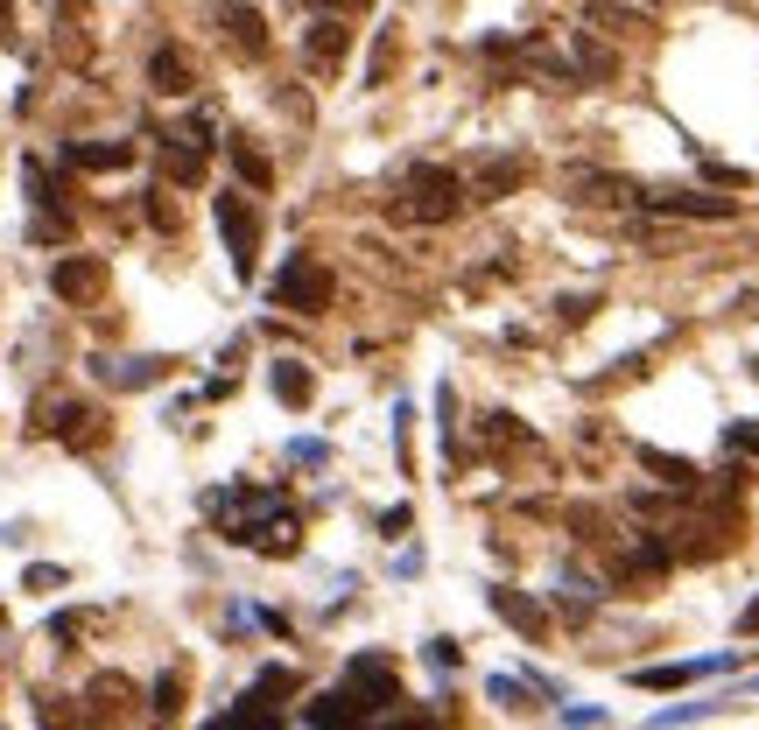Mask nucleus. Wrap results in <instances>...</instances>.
I'll return each mask as SVG.
<instances>
[{
    "label": "nucleus",
    "instance_id": "1",
    "mask_svg": "<svg viewBox=\"0 0 759 730\" xmlns=\"http://www.w3.org/2000/svg\"><path fill=\"white\" fill-rule=\"evenodd\" d=\"M387 211L402 225H423V233H443V225H458L471 211V183L458 176L450 162H408L402 176L387 190Z\"/></svg>",
    "mask_w": 759,
    "mask_h": 730
},
{
    "label": "nucleus",
    "instance_id": "2",
    "mask_svg": "<svg viewBox=\"0 0 759 730\" xmlns=\"http://www.w3.org/2000/svg\"><path fill=\"white\" fill-rule=\"evenodd\" d=\"M268 302H275V310H289V316H331L338 310V275L324 267L317 246H296V254L275 267Z\"/></svg>",
    "mask_w": 759,
    "mask_h": 730
},
{
    "label": "nucleus",
    "instance_id": "3",
    "mask_svg": "<svg viewBox=\"0 0 759 730\" xmlns=\"http://www.w3.org/2000/svg\"><path fill=\"white\" fill-rule=\"evenodd\" d=\"M212 218L225 233V254H233V275L254 281V260H260V239H268V211H260L254 190H218L212 197Z\"/></svg>",
    "mask_w": 759,
    "mask_h": 730
},
{
    "label": "nucleus",
    "instance_id": "4",
    "mask_svg": "<svg viewBox=\"0 0 759 730\" xmlns=\"http://www.w3.org/2000/svg\"><path fill=\"white\" fill-rule=\"evenodd\" d=\"M535 155H521V148H500V155H485V169H479V176H471V204H506V197H521V190L527 183H535Z\"/></svg>",
    "mask_w": 759,
    "mask_h": 730
},
{
    "label": "nucleus",
    "instance_id": "5",
    "mask_svg": "<svg viewBox=\"0 0 759 730\" xmlns=\"http://www.w3.org/2000/svg\"><path fill=\"white\" fill-rule=\"evenodd\" d=\"M345 50H352L345 14H310V29H302V71H310V78H338Z\"/></svg>",
    "mask_w": 759,
    "mask_h": 730
},
{
    "label": "nucleus",
    "instance_id": "6",
    "mask_svg": "<svg viewBox=\"0 0 759 730\" xmlns=\"http://www.w3.org/2000/svg\"><path fill=\"white\" fill-rule=\"evenodd\" d=\"M485 604L500 611V619L514 625L521 640H535V646H548V640H556V619H548V604H542V598H521L514 583H485Z\"/></svg>",
    "mask_w": 759,
    "mask_h": 730
},
{
    "label": "nucleus",
    "instance_id": "7",
    "mask_svg": "<svg viewBox=\"0 0 759 730\" xmlns=\"http://www.w3.org/2000/svg\"><path fill=\"white\" fill-rule=\"evenodd\" d=\"M584 29H598L605 43H633V35L654 29V14L633 8V0H584Z\"/></svg>",
    "mask_w": 759,
    "mask_h": 730
},
{
    "label": "nucleus",
    "instance_id": "8",
    "mask_svg": "<svg viewBox=\"0 0 759 730\" xmlns=\"http://www.w3.org/2000/svg\"><path fill=\"white\" fill-rule=\"evenodd\" d=\"M148 85H156L162 99H183V92H197V71H190V56L177 43H162L156 56H148Z\"/></svg>",
    "mask_w": 759,
    "mask_h": 730
},
{
    "label": "nucleus",
    "instance_id": "9",
    "mask_svg": "<svg viewBox=\"0 0 759 730\" xmlns=\"http://www.w3.org/2000/svg\"><path fill=\"white\" fill-rule=\"evenodd\" d=\"M268 387H275L281 408H310V400H317V365H302V358H275V365H268Z\"/></svg>",
    "mask_w": 759,
    "mask_h": 730
},
{
    "label": "nucleus",
    "instance_id": "10",
    "mask_svg": "<svg viewBox=\"0 0 759 730\" xmlns=\"http://www.w3.org/2000/svg\"><path fill=\"white\" fill-rule=\"evenodd\" d=\"M50 288H56L64 302H92V296L106 288V267H99V260H85V254H71V260H56Z\"/></svg>",
    "mask_w": 759,
    "mask_h": 730
},
{
    "label": "nucleus",
    "instance_id": "11",
    "mask_svg": "<svg viewBox=\"0 0 759 730\" xmlns=\"http://www.w3.org/2000/svg\"><path fill=\"white\" fill-rule=\"evenodd\" d=\"M605 310V288H569V296H548V323L556 331H584Z\"/></svg>",
    "mask_w": 759,
    "mask_h": 730
},
{
    "label": "nucleus",
    "instance_id": "12",
    "mask_svg": "<svg viewBox=\"0 0 759 730\" xmlns=\"http://www.w3.org/2000/svg\"><path fill=\"white\" fill-rule=\"evenodd\" d=\"M485 702L506 709V717H535V709H542L535 681H514V675H485Z\"/></svg>",
    "mask_w": 759,
    "mask_h": 730
},
{
    "label": "nucleus",
    "instance_id": "13",
    "mask_svg": "<svg viewBox=\"0 0 759 730\" xmlns=\"http://www.w3.org/2000/svg\"><path fill=\"white\" fill-rule=\"evenodd\" d=\"M233 169L246 176V190H268V183H275V162H268V148H254L246 133H233Z\"/></svg>",
    "mask_w": 759,
    "mask_h": 730
},
{
    "label": "nucleus",
    "instance_id": "14",
    "mask_svg": "<svg viewBox=\"0 0 759 730\" xmlns=\"http://www.w3.org/2000/svg\"><path fill=\"white\" fill-rule=\"evenodd\" d=\"M423 661L436 667V675H450V667H458V640H429V646H423Z\"/></svg>",
    "mask_w": 759,
    "mask_h": 730
},
{
    "label": "nucleus",
    "instance_id": "15",
    "mask_svg": "<svg viewBox=\"0 0 759 730\" xmlns=\"http://www.w3.org/2000/svg\"><path fill=\"white\" fill-rule=\"evenodd\" d=\"M289 457H296V464H324V457H331V443H317V436H302V443H289Z\"/></svg>",
    "mask_w": 759,
    "mask_h": 730
},
{
    "label": "nucleus",
    "instance_id": "16",
    "mask_svg": "<svg viewBox=\"0 0 759 730\" xmlns=\"http://www.w3.org/2000/svg\"><path fill=\"white\" fill-rule=\"evenodd\" d=\"M415 520V513L408 506H387V513H380V534H387V541H402V527Z\"/></svg>",
    "mask_w": 759,
    "mask_h": 730
},
{
    "label": "nucleus",
    "instance_id": "17",
    "mask_svg": "<svg viewBox=\"0 0 759 730\" xmlns=\"http://www.w3.org/2000/svg\"><path fill=\"white\" fill-rule=\"evenodd\" d=\"M569 730H605V709H563Z\"/></svg>",
    "mask_w": 759,
    "mask_h": 730
},
{
    "label": "nucleus",
    "instance_id": "18",
    "mask_svg": "<svg viewBox=\"0 0 759 730\" xmlns=\"http://www.w3.org/2000/svg\"><path fill=\"white\" fill-rule=\"evenodd\" d=\"M731 450H759V421H738V429H725Z\"/></svg>",
    "mask_w": 759,
    "mask_h": 730
},
{
    "label": "nucleus",
    "instance_id": "19",
    "mask_svg": "<svg viewBox=\"0 0 759 730\" xmlns=\"http://www.w3.org/2000/svg\"><path fill=\"white\" fill-rule=\"evenodd\" d=\"M738 632H759V598H752L746 611H738Z\"/></svg>",
    "mask_w": 759,
    "mask_h": 730
},
{
    "label": "nucleus",
    "instance_id": "20",
    "mask_svg": "<svg viewBox=\"0 0 759 730\" xmlns=\"http://www.w3.org/2000/svg\"><path fill=\"white\" fill-rule=\"evenodd\" d=\"M14 29V8H8V0H0V35H8Z\"/></svg>",
    "mask_w": 759,
    "mask_h": 730
}]
</instances>
